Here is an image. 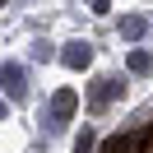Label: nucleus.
<instances>
[{
	"label": "nucleus",
	"mask_w": 153,
	"mask_h": 153,
	"mask_svg": "<svg viewBox=\"0 0 153 153\" xmlns=\"http://www.w3.org/2000/svg\"><path fill=\"white\" fill-rule=\"evenodd\" d=\"M144 33H149V19H144V14H125L121 19V37L125 42H139Z\"/></svg>",
	"instance_id": "obj_5"
},
{
	"label": "nucleus",
	"mask_w": 153,
	"mask_h": 153,
	"mask_svg": "<svg viewBox=\"0 0 153 153\" xmlns=\"http://www.w3.org/2000/svg\"><path fill=\"white\" fill-rule=\"evenodd\" d=\"M51 56H56V51H51L47 42H37V47H33V60H51Z\"/></svg>",
	"instance_id": "obj_10"
},
{
	"label": "nucleus",
	"mask_w": 153,
	"mask_h": 153,
	"mask_svg": "<svg viewBox=\"0 0 153 153\" xmlns=\"http://www.w3.org/2000/svg\"><path fill=\"white\" fill-rule=\"evenodd\" d=\"M125 65H130V74H153V56H149V51H139V47L130 51V60H125Z\"/></svg>",
	"instance_id": "obj_7"
},
{
	"label": "nucleus",
	"mask_w": 153,
	"mask_h": 153,
	"mask_svg": "<svg viewBox=\"0 0 153 153\" xmlns=\"http://www.w3.org/2000/svg\"><path fill=\"white\" fill-rule=\"evenodd\" d=\"M0 88L14 97V102H23L28 97V84H23V65H0Z\"/></svg>",
	"instance_id": "obj_3"
},
{
	"label": "nucleus",
	"mask_w": 153,
	"mask_h": 153,
	"mask_svg": "<svg viewBox=\"0 0 153 153\" xmlns=\"http://www.w3.org/2000/svg\"><path fill=\"white\" fill-rule=\"evenodd\" d=\"M74 107H79V93H74V88H56V93H51V107H47V125L60 130V125L74 116Z\"/></svg>",
	"instance_id": "obj_1"
},
{
	"label": "nucleus",
	"mask_w": 153,
	"mask_h": 153,
	"mask_svg": "<svg viewBox=\"0 0 153 153\" xmlns=\"http://www.w3.org/2000/svg\"><path fill=\"white\" fill-rule=\"evenodd\" d=\"M130 153H153V125H149V130H139V134H134Z\"/></svg>",
	"instance_id": "obj_8"
},
{
	"label": "nucleus",
	"mask_w": 153,
	"mask_h": 153,
	"mask_svg": "<svg viewBox=\"0 0 153 153\" xmlns=\"http://www.w3.org/2000/svg\"><path fill=\"white\" fill-rule=\"evenodd\" d=\"M130 144H134V134H111V139H102L93 153H130Z\"/></svg>",
	"instance_id": "obj_6"
},
{
	"label": "nucleus",
	"mask_w": 153,
	"mask_h": 153,
	"mask_svg": "<svg viewBox=\"0 0 153 153\" xmlns=\"http://www.w3.org/2000/svg\"><path fill=\"white\" fill-rule=\"evenodd\" d=\"M0 121H5V102H0Z\"/></svg>",
	"instance_id": "obj_11"
},
{
	"label": "nucleus",
	"mask_w": 153,
	"mask_h": 153,
	"mask_svg": "<svg viewBox=\"0 0 153 153\" xmlns=\"http://www.w3.org/2000/svg\"><path fill=\"white\" fill-rule=\"evenodd\" d=\"M97 149V139H93V130H84V134H79V139H74V153H93Z\"/></svg>",
	"instance_id": "obj_9"
},
{
	"label": "nucleus",
	"mask_w": 153,
	"mask_h": 153,
	"mask_svg": "<svg viewBox=\"0 0 153 153\" xmlns=\"http://www.w3.org/2000/svg\"><path fill=\"white\" fill-rule=\"evenodd\" d=\"M60 65H70V70H88V65H93V47H88V42H70V47L60 51Z\"/></svg>",
	"instance_id": "obj_4"
},
{
	"label": "nucleus",
	"mask_w": 153,
	"mask_h": 153,
	"mask_svg": "<svg viewBox=\"0 0 153 153\" xmlns=\"http://www.w3.org/2000/svg\"><path fill=\"white\" fill-rule=\"evenodd\" d=\"M121 93H125V84H121V79H97V84L88 88V102H93L97 111H102V107H111Z\"/></svg>",
	"instance_id": "obj_2"
}]
</instances>
